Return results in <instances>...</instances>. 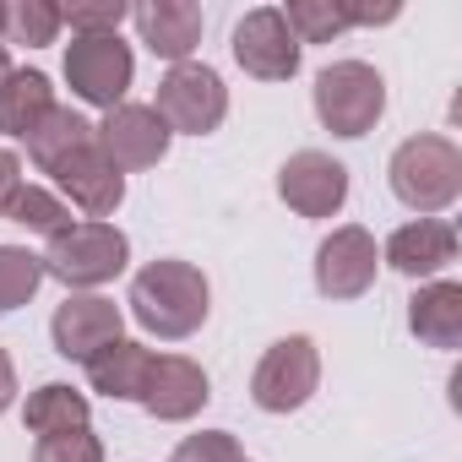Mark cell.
Segmentation results:
<instances>
[{
  "label": "cell",
  "instance_id": "cell-1",
  "mask_svg": "<svg viewBox=\"0 0 462 462\" xmlns=\"http://www.w3.org/2000/svg\"><path fill=\"white\" fill-rule=\"evenodd\" d=\"M207 310H212V289H207L201 267H190V262L158 256L131 278V316L163 343H185L190 332H201Z\"/></svg>",
  "mask_w": 462,
  "mask_h": 462
},
{
  "label": "cell",
  "instance_id": "cell-2",
  "mask_svg": "<svg viewBox=\"0 0 462 462\" xmlns=\"http://www.w3.org/2000/svg\"><path fill=\"white\" fill-rule=\"evenodd\" d=\"M386 180L402 207H413L419 217H435L462 196V152L451 136H408L392 152Z\"/></svg>",
  "mask_w": 462,
  "mask_h": 462
},
{
  "label": "cell",
  "instance_id": "cell-3",
  "mask_svg": "<svg viewBox=\"0 0 462 462\" xmlns=\"http://www.w3.org/2000/svg\"><path fill=\"white\" fill-rule=\"evenodd\" d=\"M131 262V240L115 223H71L44 251V278L66 283L71 294H93L98 283H115Z\"/></svg>",
  "mask_w": 462,
  "mask_h": 462
},
{
  "label": "cell",
  "instance_id": "cell-4",
  "mask_svg": "<svg viewBox=\"0 0 462 462\" xmlns=\"http://www.w3.org/2000/svg\"><path fill=\"white\" fill-rule=\"evenodd\" d=\"M386 115V82L365 60H332L316 77V120L332 136H370L375 120Z\"/></svg>",
  "mask_w": 462,
  "mask_h": 462
},
{
  "label": "cell",
  "instance_id": "cell-5",
  "mask_svg": "<svg viewBox=\"0 0 462 462\" xmlns=\"http://www.w3.org/2000/svg\"><path fill=\"white\" fill-rule=\"evenodd\" d=\"M316 386H321V348H316V337L294 332L262 354V365L251 375V402L262 413H300L316 397Z\"/></svg>",
  "mask_w": 462,
  "mask_h": 462
},
{
  "label": "cell",
  "instance_id": "cell-6",
  "mask_svg": "<svg viewBox=\"0 0 462 462\" xmlns=\"http://www.w3.org/2000/svg\"><path fill=\"white\" fill-rule=\"evenodd\" d=\"M136 77V55L120 33H98V39H71L66 44V82L82 104L93 109H120L125 88Z\"/></svg>",
  "mask_w": 462,
  "mask_h": 462
},
{
  "label": "cell",
  "instance_id": "cell-7",
  "mask_svg": "<svg viewBox=\"0 0 462 462\" xmlns=\"http://www.w3.org/2000/svg\"><path fill=\"white\" fill-rule=\"evenodd\" d=\"M152 109L163 115L169 131L207 136V131H217L223 115H228V88H223V77H217L212 66L185 60V66H169V71H163V82H158V104H152Z\"/></svg>",
  "mask_w": 462,
  "mask_h": 462
},
{
  "label": "cell",
  "instance_id": "cell-8",
  "mask_svg": "<svg viewBox=\"0 0 462 462\" xmlns=\"http://www.w3.org/2000/svg\"><path fill=\"white\" fill-rule=\"evenodd\" d=\"M300 55L305 50H300V39H294V28L283 23L278 6H256V12H245L235 23V60H240L245 77H256V82H289L300 71Z\"/></svg>",
  "mask_w": 462,
  "mask_h": 462
},
{
  "label": "cell",
  "instance_id": "cell-9",
  "mask_svg": "<svg viewBox=\"0 0 462 462\" xmlns=\"http://www.w3.org/2000/svg\"><path fill=\"white\" fill-rule=\"evenodd\" d=\"M375 267H381L375 235L359 228V223L332 228V235L316 245V289H321V300H359V294H370Z\"/></svg>",
  "mask_w": 462,
  "mask_h": 462
},
{
  "label": "cell",
  "instance_id": "cell-10",
  "mask_svg": "<svg viewBox=\"0 0 462 462\" xmlns=\"http://www.w3.org/2000/svg\"><path fill=\"white\" fill-rule=\"evenodd\" d=\"M278 196L300 212V217H332L348 201V169L321 152V147H300L283 169H278Z\"/></svg>",
  "mask_w": 462,
  "mask_h": 462
},
{
  "label": "cell",
  "instance_id": "cell-11",
  "mask_svg": "<svg viewBox=\"0 0 462 462\" xmlns=\"http://www.w3.org/2000/svg\"><path fill=\"white\" fill-rule=\"evenodd\" d=\"M169 142H174V131L163 125V115H158L152 104H120V109H109L104 125H98V147H104V158H109L120 174H125V169H152V163H163Z\"/></svg>",
  "mask_w": 462,
  "mask_h": 462
},
{
  "label": "cell",
  "instance_id": "cell-12",
  "mask_svg": "<svg viewBox=\"0 0 462 462\" xmlns=\"http://www.w3.org/2000/svg\"><path fill=\"white\" fill-rule=\"evenodd\" d=\"M50 337H55V354L60 359L88 365L98 348H109L115 337H125V316L104 294H66V305L50 321Z\"/></svg>",
  "mask_w": 462,
  "mask_h": 462
},
{
  "label": "cell",
  "instance_id": "cell-13",
  "mask_svg": "<svg viewBox=\"0 0 462 462\" xmlns=\"http://www.w3.org/2000/svg\"><path fill=\"white\" fill-rule=\"evenodd\" d=\"M212 386H207V370L185 354H158L152 370H147V386H142V408L158 419V424H185L207 408Z\"/></svg>",
  "mask_w": 462,
  "mask_h": 462
},
{
  "label": "cell",
  "instance_id": "cell-14",
  "mask_svg": "<svg viewBox=\"0 0 462 462\" xmlns=\"http://www.w3.org/2000/svg\"><path fill=\"white\" fill-rule=\"evenodd\" d=\"M55 185L66 190V207L88 212V223L115 217V212H120V201H125V174L104 158V147H98V142H88L82 152H71V158L55 169Z\"/></svg>",
  "mask_w": 462,
  "mask_h": 462
},
{
  "label": "cell",
  "instance_id": "cell-15",
  "mask_svg": "<svg viewBox=\"0 0 462 462\" xmlns=\"http://www.w3.org/2000/svg\"><path fill=\"white\" fill-rule=\"evenodd\" d=\"M381 262L402 278H435L440 267L457 262V228L446 217H413V223L392 228Z\"/></svg>",
  "mask_w": 462,
  "mask_h": 462
},
{
  "label": "cell",
  "instance_id": "cell-16",
  "mask_svg": "<svg viewBox=\"0 0 462 462\" xmlns=\"http://www.w3.org/2000/svg\"><path fill=\"white\" fill-rule=\"evenodd\" d=\"M131 23L142 44L169 66H185L201 44V6H190V0H142V6H131Z\"/></svg>",
  "mask_w": 462,
  "mask_h": 462
},
{
  "label": "cell",
  "instance_id": "cell-17",
  "mask_svg": "<svg viewBox=\"0 0 462 462\" xmlns=\"http://www.w3.org/2000/svg\"><path fill=\"white\" fill-rule=\"evenodd\" d=\"M408 332L424 348H462V283L440 278V283H419V294L408 300Z\"/></svg>",
  "mask_w": 462,
  "mask_h": 462
},
{
  "label": "cell",
  "instance_id": "cell-18",
  "mask_svg": "<svg viewBox=\"0 0 462 462\" xmlns=\"http://www.w3.org/2000/svg\"><path fill=\"white\" fill-rule=\"evenodd\" d=\"M152 348L147 343H131V337H115L109 348H98L82 370H88V386L109 402H142V386H147V370H152Z\"/></svg>",
  "mask_w": 462,
  "mask_h": 462
},
{
  "label": "cell",
  "instance_id": "cell-19",
  "mask_svg": "<svg viewBox=\"0 0 462 462\" xmlns=\"http://www.w3.org/2000/svg\"><path fill=\"white\" fill-rule=\"evenodd\" d=\"M50 109H55V88H50L44 71L23 66V71H12L6 82H0V136L28 142Z\"/></svg>",
  "mask_w": 462,
  "mask_h": 462
},
{
  "label": "cell",
  "instance_id": "cell-20",
  "mask_svg": "<svg viewBox=\"0 0 462 462\" xmlns=\"http://www.w3.org/2000/svg\"><path fill=\"white\" fill-rule=\"evenodd\" d=\"M88 142H98V125H93L88 115H77V109L55 104V109L39 120V131L28 136V158H33V169L55 174V169H60L71 152H82Z\"/></svg>",
  "mask_w": 462,
  "mask_h": 462
},
{
  "label": "cell",
  "instance_id": "cell-21",
  "mask_svg": "<svg viewBox=\"0 0 462 462\" xmlns=\"http://www.w3.org/2000/svg\"><path fill=\"white\" fill-rule=\"evenodd\" d=\"M93 419V402L66 386V381H44L39 392H28V408H23V424L33 435H60V430H88Z\"/></svg>",
  "mask_w": 462,
  "mask_h": 462
},
{
  "label": "cell",
  "instance_id": "cell-22",
  "mask_svg": "<svg viewBox=\"0 0 462 462\" xmlns=\"http://www.w3.org/2000/svg\"><path fill=\"white\" fill-rule=\"evenodd\" d=\"M278 12L294 28L300 50L305 44H332L348 28H359V6H354V0H289V6H278Z\"/></svg>",
  "mask_w": 462,
  "mask_h": 462
},
{
  "label": "cell",
  "instance_id": "cell-23",
  "mask_svg": "<svg viewBox=\"0 0 462 462\" xmlns=\"http://www.w3.org/2000/svg\"><path fill=\"white\" fill-rule=\"evenodd\" d=\"M60 6L55 0H6V33L0 44H28V50H44L60 39Z\"/></svg>",
  "mask_w": 462,
  "mask_h": 462
},
{
  "label": "cell",
  "instance_id": "cell-24",
  "mask_svg": "<svg viewBox=\"0 0 462 462\" xmlns=\"http://www.w3.org/2000/svg\"><path fill=\"white\" fill-rule=\"evenodd\" d=\"M6 217H12V223H23L28 235H44V240L66 235V228L77 223V217H71V207H66L55 190L28 185V180H23V190H17V201H12V212H6Z\"/></svg>",
  "mask_w": 462,
  "mask_h": 462
},
{
  "label": "cell",
  "instance_id": "cell-25",
  "mask_svg": "<svg viewBox=\"0 0 462 462\" xmlns=\"http://www.w3.org/2000/svg\"><path fill=\"white\" fill-rule=\"evenodd\" d=\"M44 283V256H33L28 245H0V316L23 310Z\"/></svg>",
  "mask_w": 462,
  "mask_h": 462
},
{
  "label": "cell",
  "instance_id": "cell-26",
  "mask_svg": "<svg viewBox=\"0 0 462 462\" xmlns=\"http://www.w3.org/2000/svg\"><path fill=\"white\" fill-rule=\"evenodd\" d=\"M131 17L125 0H77L60 6V23H71V39H98V33H120V23Z\"/></svg>",
  "mask_w": 462,
  "mask_h": 462
},
{
  "label": "cell",
  "instance_id": "cell-27",
  "mask_svg": "<svg viewBox=\"0 0 462 462\" xmlns=\"http://www.w3.org/2000/svg\"><path fill=\"white\" fill-rule=\"evenodd\" d=\"M33 462H104V440L93 430H60V435H39Z\"/></svg>",
  "mask_w": 462,
  "mask_h": 462
},
{
  "label": "cell",
  "instance_id": "cell-28",
  "mask_svg": "<svg viewBox=\"0 0 462 462\" xmlns=\"http://www.w3.org/2000/svg\"><path fill=\"white\" fill-rule=\"evenodd\" d=\"M240 457L245 451H240V440L228 430H201V435H185L169 462H240Z\"/></svg>",
  "mask_w": 462,
  "mask_h": 462
},
{
  "label": "cell",
  "instance_id": "cell-29",
  "mask_svg": "<svg viewBox=\"0 0 462 462\" xmlns=\"http://www.w3.org/2000/svg\"><path fill=\"white\" fill-rule=\"evenodd\" d=\"M17 190H23V158H17L12 147H0V217L12 212Z\"/></svg>",
  "mask_w": 462,
  "mask_h": 462
},
{
  "label": "cell",
  "instance_id": "cell-30",
  "mask_svg": "<svg viewBox=\"0 0 462 462\" xmlns=\"http://www.w3.org/2000/svg\"><path fill=\"white\" fill-rule=\"evenodd\" d=\"M12 397H17V365H12L6 348H0V413L12 408Z\"/></svg>",
  "mask_w": 462,
  "mask_h": 462
},
{
  "label": "cell",
  "instance_id": "cell-31",
  "mask_svg": "<svg viewBox=\"0 0 462 462\" xmlns=\"http://www.w3.org/2000/svg\"><path fill=\"white\" fill-rule=\"evenodd\" d=\"M12 77V55H6V44H0V82Z\"/></svg>",
  "mask_w": 462,
  "mask_h": 462
},
{
  "label": "cell",
  "instance_id": "cell-32",
  "mask_svg": "<svg viewBox=\"0 0 462 462\" xmlns=\"http://www.w3.org/2000/svg\"><path fill=\"white\" fill-rule=\"evenodd\" d=\"M0 33H6V0H0Z\"/></svg>",
  "mask_w": 462,
  "mask_h": 462
},
{
  "label": "cell",
  "instance_id": "cell-33",
  "mask_svg": "<svg viewBox=\"0 0 462 462\" xmlns=\"http://www.w3.org/2000/svg\"><path fill=\"white\" fill-rule=\"evenodd\" d=\"M240 462H251V457H240Z\"/></svg>",
  "mask_w": 462,
  "mask_h": 462
}]
</instances>
